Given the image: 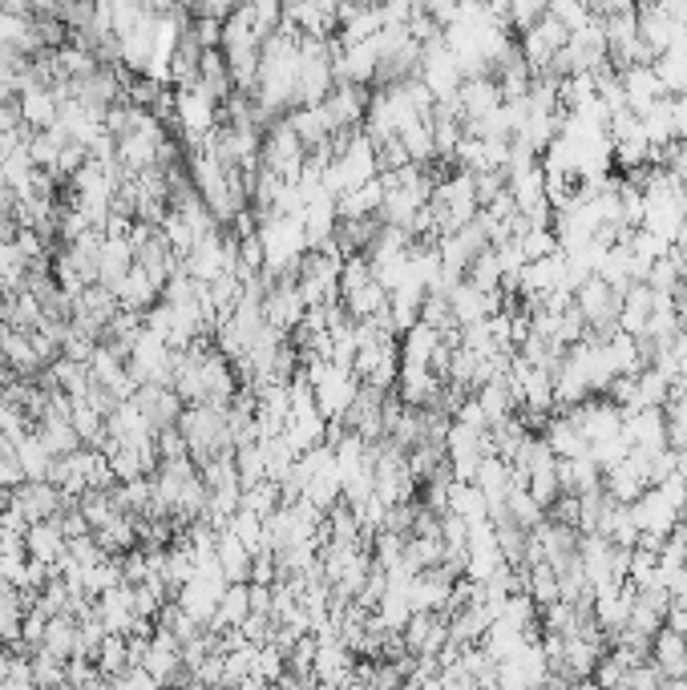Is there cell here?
Segmentation results:
<instances>
[{
	"mask_svg": "<svg viewBox=\"0 0 687 690\" xmlns=\"http://www.w3.org/2000/svg\"><path fill=\"white\" fill-rule=\"evenodd\" d=\"M129 404L142 412V421L154 428V437L162 432V428H174L178 416H183V404H178L174 388H162V384H146V388H138Z\"/></svg>",
	"mask_w": 687,
	"mask_h": 690,
	"instance_id": "2",
	"label": "cell"
},
{
	"mask_svg": "<svg viewBox=\"0 0 687 690\" xmlns=\"http://www.w3.org/2000/svg\"><path fill=\"white\" fill-rule=\"evenodd\" d=\"M651 666H655L667 682L687 678V638L672 635V630L663 626V630L651 638Z\"/></svg>",
	"mask_w": 687,
	"mask_h": 690,
	"instance_id": "5",
	"label": "cell"
},
{
	"mask_svg": "<svg viewBox=\"0 0 687 690\" xmlns=\"http://www.w3.org/2000/svg\"><path fill=\"white\" fill-rule=\"evenodd\" d=\"M117 690H158V678L150 675V670H142V666H129V670H122L114 682Z\"/></svg>",
	"mask_w": 687,
	"mask_h": 690,
	"instance_id": "8",
	"label": "cell"
},
{
	"mask_svg": "<svg viewBox=\"0 0 687 690\" xmlns=\"http://www.w3.org/2000/svg\"><path fill=\"white\" fill-rule=\"evenodd\" d=\"M619 81H623V93H627V110H635V113L651 110L659 98H667L651 65H635V70H623V73H619Z\"/></svg>",
	"mask_w": 687,
	"mask_h": 690,
	"instance_id": "6",
	"label": "cell"
},
{
	"mask_svg": "<svg viewBox=\"0 0 687 690\" xmlns=\"http://www.w3.org/2000/svg\"><path fill=\"white\" fill-rule=\"evenodd\" d=\"M542 440H546V449L554 452L559 461H578V456H587L590 452L587 437H583V432H578V424L571 421V412L550 416V421L542 424Z\"/></svg>",
	"mask_w": 687,
	"mask_h": 690,
	"instance_id": "3",
	"label": "cell"
},
{
	"mask_svg": "<svg viewBox=\"0 0 687 690\" xmlns=\"http://www.w3.org/2000/svg\"><path fill=\"white\" fill-rule=\"evenodd\" d=\"M630 513H635L639 537H655V541H667V537L675 534V525H679V509L659 493L655 485H651V489L630 505Z\"/></svg>",
	"mask_w": 687,
	"mask_h": 690,
	"instance_id": "1",
	"label": "cell"
},
{
	"mask_svg": "<svg viewBox=\"0 0 687 690\" xmlns=\"http://www.w3.org/2000/svg\"><path fill=\"white\" fill-rule=\"evenodd\" d=\"M651 315H655V291L647 287V283H630L627 291H623V311H619V331L623 336H644L647 324H651Z\"/></svg>",
	"mask_w": 687,
	"mask_h": 690,
	"instance_id": "4",
	"label": "cell"
},
{
	"mask_svg": "<svg viewBox=\"0 0 687 690\" xmlns=\"http://www.w3.org/2000/svg\"><path fill=\"white\" fill-rule=\"evenodd\" d=\"M672 113H675V141H687V93L684 98H672Z\"/></svg>",
	"mask_w": 687,
	"mask_h": 690,
	"instance_id": "9",
	"label": "cell"
},
{
	"mask_svg": "<svg viewBox=\"0 0 687 690\" xmlns=\"http://www.w3.org/2000/svg\"><path fill=\"white\" fill-rule=\"evenodd\" d=\"M639 126H644L647 141H651V150H667L675 141V113H672V98H659L651 110L639 113Z\"/></svg>",
	"mask_w": 687,
	"mask_h": 690,
	"instance_id": "7",
	"label": "cell"
}]
</instances>
